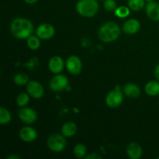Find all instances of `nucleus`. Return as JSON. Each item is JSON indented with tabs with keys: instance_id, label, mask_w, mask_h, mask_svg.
Here are the masks:
<instances>
[{
	"instance_id": "f257e3e1",
	"label": "nucleus",
	"mask_w": 159,
	"mask_h": 159,
	"mask_svg": "<svg viewBox=\"0 0 159 159\" xmlns=\"http://www.w3.org/2000/svg\"><path fill=\"white\" fill-rule=\"evenodd\" d=\"M11 34L16 38L23 40L30 37L34 31V25L32 22L26 18L18 17L11 22L9 26Z\"/></svg>"
},
{
	"instance_id": "f03ea898",
	"label": "nucleus",
	"mask_w": 159,
	"mask_h": 159,
	"mask_svg": "<svg viewBox=\"0 0 159 159\" xmlns=\"http://www.w3.org/2000/svg\"><path fill=\"white\" fill-rule=\"evenodd\" d=\"M120 28L115 22H107L99 27L98 36L103 43H111L119 38Z\"/></svg>"
},
{
	"instance_id": "7ed1b4c3",
	"label": "nucleus",
	"mask_w": 159,
	"mask_h": 159,
	"mask_svg": "<svg viewBox=\"0 0 159 159\" xmlns=\"http://www.w3.org/2000/svg\"><path fill=\"white\" fill-rule=\"evenodd\" d=\"M75 9L81 16L91 18L98 12L99 9L97 0H79Z\"/></svg>"
},
{
	"instance_id": "20e7f679",
	"label": "nucleus",
	"mask_w": 159,
	"mask_h": 159,
	"mask_svg": "<svg viewBox=\"0 0 159 159\" xmlns=\"http://www.w3.org/2000/svg\"><path fill=\"white\" fill-rule=\"evenodd\" d=\"M66 137L64 136L62 134L54 133L50 135L47 140V145L48 148L53 152H61L64 151L66 148L67 141L65 139Z\"/></svg>"
},
{
	"instance_id": "39448f33",
	"label": "nucleus",
	"mask_w": 159,
	"mask_h": 159,
	"mask_svg": "<svg viewBox=\"0 0 159 159\" xmlns=\"http://www.w3.org/2000/svg\"><path fill=\"white\" fill-rule=\"evenodd\" d=\"M124 93L119 89H113L109 92L106 97V103L110 108H116L124 102Z\"/></svg>"
},
{
	"instance_id": "423d86ee",
	"label": "nucleus",
	"mask_w": 159,
	"mask_h": 159,
	"mask_svg": "<svg viewBox=\"0 0 159 159\" xmlns=\"http://www.w3.org/2000/svg\"><path fill=\"white\" fill-rule=\"evenodd\" d=\"M68 79L65 75L61 74H56L50 81L49 86L54 92H61L68 87Z\"/></svg>"
},
{
	"instance_id": "0eeeda50",
	"label": "nucleus",
	"mask_w": 159,
	"mask_h": 159,
	"mask_svg": "<svg viewBox=\"0 0 159 159\" xmlns=\"http://www.w3.org/2000/svg\"><path fill=\"white\" fill-rule=\"evenodd\" d=\"M65 66L70 74L79 75L80 74L82 69V61L78 56L71 55L67 59Z\"/></svg>"
},
{
	"instance_id": "6e6552de",
	"label": "nucleus",
	"mask_w": 159,
	"mask_h": 159,
	"mask_svg": "<svg viewBox=\"0 0 159 159\" xmlns=\"http://www.w3.org/2000/svg\"><path fill=\"white\" fill-rule=\"evenodd\" d=\"M36 34L42 40H49L52 38L55 34V29L50 23H42L37 26Z\"/></svg>"
},
{
	"instance_id": "1a4fd4ad",
	"label": "nucleus",
	"mask_w": 159,
	"mask_h": 159,
	"mask_svg": "<svg viewBox=\"0 0 159 159\" xmlns=\"http://www.w3.org/2000/svg\"><path fill=\"white\" fill-rule=\"evenodd\" d=\"M26 91L34 99H40L44 94L43 85L37 81H30L26 85Z\"/></svg>"
},
{
	"instance_id": "9d476101",
	"label": "nucleus",
	"mask_w": 159,
	"mask_h": 159,
	"mask_svg": "<svg viewBox=\"0 0 159 159\" xmlns=\"http://www.w3.org/2000/svg\"><path fill=\"white\" fill-rule=\"evenodd\" d=\"M19 117L25 124H31L37 120V114L34 109L24 107L19 111Z\"/></svg>"
},
{
	"instance_id": "9b49d317",
	"label": "nucleus",
	"mask_w": 159,
	"mask_h": 159,
	"mask_svg": "<svg viewBox=\"0 0 159 159\" xmlns=\"http://www.w3.org/2000/svg\"><path fill=\"white\" fill-rule=\"evenodd\" d=\"M20 139L26 143H30L35 141L38 137L37 130L30 127H22L19 133Z\"/></svg>"
},
{
	"instance_id": "f8f14e48",
	"label": "nucleus",
	"mask_w": 159,
	"mask_h": 159,
	"mask_svg": "<svg viewBox=\"0 0 159 159\" xmlns=\"http://www.w3.org/2000/svg\"><path fill=\"white\" fill-rule=\"evenodd\" d=\"M146 14L150 20L159 21V3L152 1L148 2L145 6Z\"/></svg>"
},
{
	"instance_id": "ddd939ff",
	"label": "nucleus",
	"mask_w": 159,
	"mask_h": 159,
	"mask_svg": "<svg viewBox=\"0 0 159 159\" xmlns=\"http://www.w3.org/2000/svg\"><path fill=\"white\" fill-rule=\"evenodd\" d=\"M48 68L54 74H60L64 68L63 59L60 56H53L48 62Z\"/></svg>"
},
{
	"instance_id": "4468645a",
	"label": "nucleus",
	"mask_w": 159,
	"mask_h": 159,
	"mask_svg": "<svg viewBox=\"0 0 159 159\" xmlns=\"http://www.w3.org/2000/svg\"><path fill=\"white\" fill-rule=\"evenodd\" d=\"M127 155L130 159H140L143 155L142 148L137 142L130 143L127 148Z\"/></svg>"
},
{
	"instance_id": "2eb2a0df",
	"label": "nucleus",
	"mask_w": 159,
	"mask_h": 159,
	"mask_svg": "<svg viewBox=\"0 0 159 159\" xmlns=\"http://www.w3.org/2000/svg\"><path fill=\"white\" fill-rule=\"evenodd\" d=\"M141 23L136 19H130L123 25V30L127 34H134L139 31Z\"/></svg>"
},
{
	"instance_id": "dca6fc26",
	"label": "nucleus",
	"mask_w": 159,
	"mask_h": 159,
	"mask_svg": "<svg viewBox=\"0 0 159 159\" xmlns=\"http://www.w3.org/2000/svg\"><path fill=\"white\" fill-rule=\"evenodd\" d=\"M123 91L127 97L131 98V99H136V98L139 97L141 95V89H140L139 86L132 82L125 84L124 89H123Z\"/></svg>"
},
{
	"instance_id": "f3484780",
	"label": "nucleus",
	"mask_w": 159,
	"mask_h": 159,
	"mask_svg": "<svg viewBox=\"0 0 159 159\" xmlns=\"http://www.w3.org/2000/svg\"><path fill=\"white\" fill-rule=\"evenodd\" d=\"M77 132V126L72 121L65 123L61 127V134L66 138H71Z\"/></svg>"
},
{
	"instance_id": "a211bd4d",
	"label": "nucleus",
	"mask_w": 159,
	"mask_h": 159,
	"mask_svg": "<svg viewBox=\"0 0 159 159\" xmlns=\"http://www.w3.org/2000/svg\"><path fill=\"white\" fill-rule=\"evenodd\" d=\"M146 94L150 96H157L159 95V81H150L145 85Z\"/></svg>"
},
{
	"instance_id": "6ab92c4d",
	"label": "nucleus",
	"mask_w": 159,
	"mask_h": 159,
	"mask_svg": "<svg viewBox=\"0 0 159 159\" xmlns=\"http://www.w3.org/2000/svg\"><path fill=\"white\" fill-rule=\"evenodd\" d=\"M11 120L12 116L10 112L5 107H0V124L2 125H6L11 122Z\"/></svg>"
},
{
	"instance_id": "aec40b11",
	"label": "nucleus",
	"mask_w": 159,
	"mask_h": 159,
	"mask_svg": "<svg viewBox=\"0 0 159 159\" xmlns=\"http://www.w3.org/2000/svg\"><path fill=\"white\" fill-rule=\"evenodd\" d=\"M75 156L77 158H85L87 154V148L84 144H77L73 149Z\"/></svg>"
},
{
	"instance_id": "412c9836",
	"label": "nucleus",
	"mask_w": 159,
	"mask_h": 159,
	"mask_svg": "<svg viewBox=\"0 0 159 159\" xmlns=\"http://www.w3.org/2000/svg\"><path fill=\"white\" fill-rule=\"evenodd\" d=\"M127 6L131 10L140 11L145 6V0H128Z\"/></svg>"
},
{
	"instance_id": "4be33fe9",
	"label": "nucleus",
	"mask_w": 159,
	"mask_h": 159,
	"mask_svg": "<svg viewBox=\"0 0 159 159\" xmlns=\"http://www.w3.org/2000/svg\"><path fill=\"white\" fill-rule=\"evenodd\" d=\"M27 46L30 50L35 51L40 46V40L37 36L31 35L27 38Z\"/></svg>"
},
{
	"instance_id": "5701e85b",
	"label": "nucleus",
	"mask_w": 159,
	"mask_h": 159,
	"mask_svg": "<svg viewBox=\"0 0 159 159\" xmlns=\"http://www.w3.org/2000/svg\"><path fill=\"white\" fill-rule=\"evenodd\" d=\"M30 95L26 93H21L17 96L16 103L17 106L20 107H24L29 103L30 102Z\"/></svg>"
},
{
	"instance_id": "b1692460",
	"label": "nucleus",
	"mask_w": 159,
	"mask_h": 159,
	"mask_svg": "<svg viewBox=\"0 0 159 159\" xmlns=\"http://www.w3.org/2000/svg\"><path fill=\"white\" fill-rule=\"evenodd\" d=\"M14 83L17 85H20V86H23L24 85H27L29 81V77H28L26 75L22 74V73H19L16 74L13 78Z\"/></svg>"
},
{
	"instance_id": "393cba45",
	"label": "nucleus",
	"mask_w": 159,
	"mask_h": 159,
	"mask_svg": "<svg viewBox=\"0 0 159 159\" xmlns=\"http://www.w3.org/2000/svg\"><path fill=\"white\" fill-rule=\"evenodd\" d=\"M130 8L127 7V6H119L114 11V13L119 18H126L130 15Z\"/></svg>"
},
{
	"instance_id": "a878e982",
	"label": "nucleus",
	"mask_w": 159,
	"mask_h": 159,
	"mask_svg": "<svg viewBox=\"0 0 159 159\" xmlns=\"http://www.w3.org/2000/svg\"><path fill=\"white\" fill-rule=\"evenodd\" d=\"M104 9L106 10L109 11V12H112V11H115L117 8V5L114 0H104L103 2Z\"/></svg>"
},
{
	"instance_id": "bb28decb",
	"label": "nucleus",
	"mask_w": 159,
	"mask_h": 159,
	"mask_svg": "<svg viewBox=\"0 0 159 159\" xmlns=\"http://www.w3.org/2000/svg\"><path fill=\"white\" fill-rule=\"evenodd\" d=\"M101 158H102V157H101L99 155H98V154L91 153V154H89V155H87L86 156H85V158H86V159H99Z\"/></svg>"
},
{
	"instance_id": "cd10ccee",
	"label": "nucleus",
	"mask_w": 159,
	"mask_h": 159,
	"mask_svg": "<svg viewBox=\"0 0 159 159\" xmlns=\"http://www.w3.org/2000/svg\"><path fill=\"white\" fill-rule=\"evenodd\" d=\"M155 76L157 79V80L159 81V63L156 65L155 68Z\"/></svg>"
},
{
	"instance_id": "c85d7f7f",
	"label": "nucleus",
	"mask_w": 159,
	"mask_h": 159,
	"mask_svg": "<svg viewBox=\"0 0 159 159\" xmlns=\"http://www.w3.org/2000/svg\"><path fill=\"white\" fill-rule=\"evenodd\" d=\"M23 1H24L26 3H27V4L32 5V4H34V3L37 2L38 0H23Z\"/></svg>"
},
{
	"instance_id": "c756f323",
	"label": "nucleus",
	"mask_w": 159,
	"mask_h": 159,
	"mask_svg": "<svg viewBox=\"0 0 159 159\" xmlns=\"http://www.w3.org/2000/svg\"><path fill=\"white\" fill-rule=\"evenodd\" d=\"M20 158V157L19 156V155H9V156H8L6 158H8V159H18V158Z\"/></svg>"
},
{
	"instance_id": "7c9ffc66",
	"label": "nucleus",
	"mask_w": 159,
	"mask_h": 159,
	"mask_svg": "<svg viewBox=\"0 0 159 159\" xmlns=\"http://www.w3.org/2000/svg\"><path fill=\"white\" fill-rule=\"evenodd\" d=\"M154 1V0H145V2H152Z\"/></svg>"
},
{
	"instance_id": "2f4dec72",
	"label": "nucleus",
	"mask_w": 159,
	"mask_h": 159,
	"mask_svg": "<svg viewBox=\"0 0 159 159\" xmlns=\"http://www.w3.org/2000/svg\"><path fill=\"white\" fill-rule=\"evenodd\" d=\"M158 158V159H159V157H158V158Z\"/></svg>"
},
{
	"instance_id": "473e14b6",
	"label": "nucleus",
	"mask_w": 159,
	"mask_h": 159,
	"mask_svg": "<svg viewBox=\"0 0 159 159\" xmlns=\"http://www.w3.org/2000/svg\"><path fill=\"white\" fill-rule=\"evenodd\" d=\"M100 1H102V0H100Z\"/></svg>"
}]
</instances>
